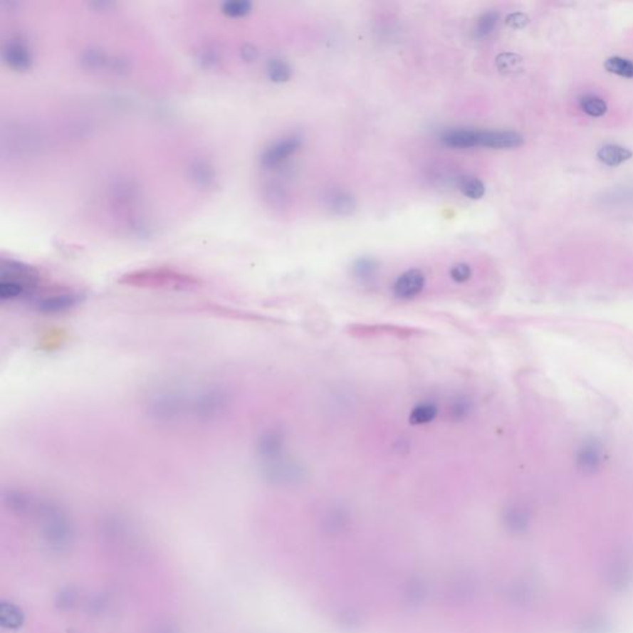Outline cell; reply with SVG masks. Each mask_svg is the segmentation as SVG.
Masks as SVG:
<instances>
[{"mask_svg":"<svg viewBox=\"0 0 633 633\" xmlns=\"http://www.w3.org/2000/svg\"><path fill=\"white\" fill-rule=\"evenodd\" d=\"M604 66L610 73L621 75L624 78H633V61L629 58L619 56L609 57Z\"/></svg>","mask_w":633,"mask_h":633,"instance_id":"cell-19","label":"cell"},{"mask_svg":"<svg viewBox=\"0 0 633 633\" xmlns=\"http://www.w3.org/2000/svg\"><path fill=\"white\" fill-rule=\"evenodd\" d=\"M427 283L426 273L421 268H409L397 276L392 285V295L399 300H412L422 293Z\"/></svg>","mask_w":633,"mask_h":633,"instance_id":"cell-5","label":"cell"},{"mask_svg":"<svg viewBox=\"0 0 633 633\" xmlns=\"http://www.w3.org/2000/svg\"><path fill=\"white\" fill-rule=\"evenodd\" d=\"M25 616L19 606L9 601H1L0 604V624L4 629L16 631L23 624Z\"/></svg>","mask_w":633,"mask_h":633,"instance_id":"cell-14","label":"cell"},{"mask_svg":"<svg viewBox=\"0 0 633 633\" xmlns=\"http://www.w3.org/2000/svg\"><path fill=\"white\" fill-rule=\"evenodd\" d=\"M146 404L159 422H206L226 412L229 394L218 386L167 387L155 391Z\"/></svg>","mask_w":633,"mask_h":633,"instance_id":"cell-1","label":"cell"},{"mask_svg":"<svg viewBox=\"0 0 633 633\" xmlns=\"http://www.w3.org/2000/svg\"><path fill=\"white\" fill-rule=\"evenodd\" d=\"M478 130L471 129H449L443 132L441 140L443 144L454 149H470L478 146Z\"/></svg>","mask_w":633,"mask_h":633,"instance_id":"cell-10","label":"cell"},{"mask_svg":"<svg viewBox=\"0 0 633 633\" xmlns=\"http://www.w3.org/2000/svg\"><path fill=\"white\" fill-rule=\"evenodd\" d=\"M45 278L28 263L3 258L0 268V300L30 303L41 292Z\"/></svg>","mask_w":633,"mask_h":633,"instance_id":"cell-2","label":"cell"},{"mask_svg":"<svg viewBox=\"0 0 633 633\" xmlns=\"http://www.w3.org/2000/svg\"><path fill=\"white\" fill-rule=\"evenodd\" d=\"M520 63H522L520 57L515 53H502L496 58L498 70L505 73H512L520 70Z\"/></svg>","mask_w":633,"mask_h":633,"instance_id":"cell-23","label":"cell"},{"mask_svg":"<svg viewBox=\"0 0 633 633\" xmlns=\"http://www.w3.org/2000/svg\"><path fill=\"white\" fill-rule=\"evenodd\" d=\"M379 271V263L374 258H360L352 265V275L357 281L367 283L375 278Z\"/></svg>","mask_w":633,"mask_h":633,"instance_id":"cell-16","label":"cell"},{"mask_svg":"<svg viewBox=\"0 0 633 633\" xmlns=\"http://www.w3.org/2000/svg\"><path fill=\"white\" fill-rule=\"evenodd\" d=\"M459 189L465 197L470 199H480L485 194V186L474 176H461L459 179Z\"/></svg>","mask_w":633,"mask_h":633,"instance_id":"cell-18","label":"cell"},{"mask_svg":"<svg viewBox=\"0 0 633 633\" xmlns=\"http://www.w3.org/2000/svg\"><path fill=\"white\" fill-rule=\"evenodd\" d=\"M498 14L496 11H488L478 18L475 26L476 38H483L493 33L498 25Z\"/></svg>","mask_w":633,"mask_h":633,"instance_id":"cell-21","label":"cell"},{"mask_svg":"<svg viewBox=\"0 0 633 633\" xmlns=\"http://www.w3.org/2000/svg\"><path fill=\"white\" fill-rule=\"evenodd\" d=\"M85 300L82 292L67 286H45L30 305L43 315H60L72 310Z\"/></svg>","mask_w":633,"mask_h":633,"instance_id":"cell-3","label":"cell"},{"mask_svg":"<svg viewBox=\"0 0 633 633\" xmlns=\"http://www.w3.org/2000/svg\"><path fill=\"white\" fill-rule=\"evenodd\" d=\"M438 414H439V407L436 402L431 399L421 401L411 408V411L408 413V422L414 427L427 426L436 421Z\"/></svg>","mask_w":633,"mask_h":633,"instance_id":"cell-11","label":"cell"},{"mask_svg":"<svg viewBox=\"0 0 633 633\" xmlns=\"http://www.w3.org/2000/svg\"><path fill=\"white\" fill-rule=\"evenodd\" d=\"M122 282L130 286L152 288H189L198 285L194 277L171 268H150L132 272L122 277Z\"/></svg>","mask_w":633,"mask_h":633,"instance_id":"cell-4","label":"cell"},{"mask_svg":"<svg viewBox=\"0 0 633 633\" xmlns=\"http://www.w3.org/2000/svg\"><path fill=\"white\" fill-rule=\"evenodd\" d=\"M268 75L272 82L282 83V82H286V80H290L291 68L287 65L286 62L278 60V58H273V60L268 62Z\"/></svg>","mask_w":633,"mask_h":633,"instance_id":"cell-22","label":"cell"},{"mask_svg":"<svg viewBox=\"0 0 633 633\" xmlns=\"http://www.w3.org/2000/svg\"><path fill=\"white\" fill-rule=\"evenodd\" d=\"M300 144H302L300 136H286L263 150L260 156V164L265 169H272L275 166H278L285 159L293 155L295 151L300 149Z\"/></svg>","mask_w":633,"mask_h":633,"instance_id":"cell-7","label":"cell"},{"mask_svg":"<svg viewBox=\"0 0 633 633\" xmlns=\"http://www.w3.org/2000/svg\"><path fill=\"white\" fill-rule=\"evenodd\" d=\"M602 461V448L599 441H590L582 444L577 453V468L584 474H592L600 468Z\"/></svg>","mask_w":633,"mask_h":633,"instance_id":"cell-9","label":"cell"},{"mask_svg":"<svg viewBox=\"0 0 633 633\" xmlns=\"http://www.w3.org/2000/svg\"><path fill=\"white\" fill-rule=\"evenodd\" d=\"M327 204L332 211L338 213L340 216L350 214L355 209V199L352 194L345 191H330L325 197Z\"/></svg>","mask_w":633,"mask_h":633,"instance_id":"cell-15","label":"cell"},{"mask_svg":"<svg viewBox=\"0 0 633 633\" xmlns=\"http://www.w3.org/2000/svg\"><path fill=\"white\" fill-rule=\"evenodd\" d=\"M285 446H286L285 433L281 429L271 428L258 436L256 451L258 458L263 460V464H270L277 460H281Z\"/></svg>","mask_w":633,"mask_h":633,"instance_id":"cell-6","label":"cell"},{"mask_svg":"<svg viewBox=\"0 0 633 633\" xmlns=\"http://www.w3.org/2000/svg\"><path fill=\"white\" fill-rule=\"evenodd\" d=\"M505 523L507 528L512 532H523L528 527L530 516L525 508L520 506H512L505 513Z\"/></svg>","mask_w":633,"mask_h":633,"instance_id":"cell-17","label":"cell"},{"mask_svg":"<svg viewBox=\"0 0 633 633\" xmlns=\"http://www.w3.org/2000/svg\"><path fill=\"white\" fill-rule=\"evenodd\" d=\"M633 156L632 151L624 147V146L614 145V144H607L599 149L597 151V159H600L602 164L610 167H616L621 164H624L626 161H629Z\"/></svg>","mask_w":633,"mask_h":633,"instance_id":"cell-13","label":"cell"},{"mask_svg":"<svg viewBox=\"0 0 633 633\" xmlns=\"http://www.w3.org/2000/svg\"><path fill=\"white\" fill-rule=\"evenodd\" d=\"M474 412V401L468 394H456L448 404V417L451 422L460 423L468 421Z\"/></svg>","mask_w":633,"mask_h":633,"instance_id":"cell-12","label":"cell"},{"mask_svg":"<svg viewBox=\"0 0 633 633\" xmlns=\"http://www.w3.org/2000/svg\"><path fill=\"white\" fill-rule=\"evenodd\" d=\"M580 108L587 115L599 117L607 112V104L604 99L599 98L596 95H585L580 99Z\"/></svg>","mask_w":633,"mask_h":633,"instance_id":"cell-20","label":"cell"},{"mask_svg":"<svg viewBox=\"0 0 633 633\" xmlns=\"http://www.w3.org/2000/svg\"><path fill=\"white\" fill-rule=\"evenodd\" d=\"M449 276L451 281L458 285H463L471 280L473 277V268L470 265L465 263H455L454 266H451L449 270Z\"/></svg>","mask_w":633,"mask_h":633,"instance_id":"cell-24","label":"cell"},{"mask_svg":"<svg viewBox=\"0 0 633 633\" xmlns=\"http://www.w3.org/2000/svg\"><path fill=\"white\" fill-rule=\"evenodd\" d=\"M523 144V137L515 132H480L478 146L490 149H513Z\"/></svg>","mask_w":633,"mask_h":633,"instance_id":"cell-8","label":"cell"},{"mask_svg":"<svg viewBox=\"0 0 633 633\" xmlns=\"http://www.w3.org/2000/svg\"><path fill=\"white\" fill-rule=\"evenodd\" d=\"M528 16L523 13H513L507 16L506 23L512 28H523L528 23Z\"/></svg>","mask_w":633,"mask_h":633,"instance_id":"cell-25","label":"cell"}]
</instances>
